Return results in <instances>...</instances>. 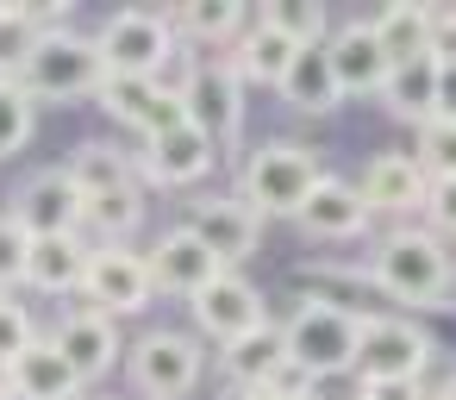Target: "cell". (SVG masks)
<instances>
[{"mask_svg":"<svg viewBox=\"0 0 456 400\" xmlns=\"http://www.w3.org/2000/svg\"><path fill=\"white\" fill-rule=\"evenodd\" d=\"M175 101H182V119L194 132H207L213 144L232 138L238 119H244V82L232 76V63H194L188 82L175 88Z\"/></svg>","mask_w":456,"mask_h":400,"instance_id":"cell-9","label":"cell"},{"mask_svg":"<svg viewBox=\"0 0 456 400\" xmlns=\"http://www.w3.org/2000/svg\"><path fill=\"white\" fill-rule=\"evenodd\" d=\"M26 138H32V101L13 76H0V157L26 151Z\"/></svg>","mask_w":456,"mask_h":400,"instance_id":"cell-31","label":"cell"},{"mask_svg":"<svg viewBox=\"0 0 456 400\" xmlns=\"http://www.w3.org/2000/svg\"><path fill=\"white\" fill-rule=\"evenodd\" d=\"M82 263H88V250H82L76 232H69V238H32L20 282H32V288H45V294H69V288H82Z\"/></svg>","mask_w":456,"mask_h":400,"instance_id":"cell-23","label":"cell"},{"mask_svg":"<svg viewBox=\"0 0 456 400\" xmlns=\"http://www.w3.org/2000/svg\"><path fill=\"white\" fill-rule=\"evenodd\" d=\"M275 88H281V94H288V107H300V113H331V107L344 101V94H338V82H331L325 45H300Z\"/></svg>","mask_w":456,"mask_h":400,"instance_id":"cell-24","label":"cell"},{"mask_svg":"<svg viewBox=\"0 0 456 400\" xmlns=\"http://www.w3.org/2000/svg\"><path fill=\"white\" fill-rule=\"evenodd\" d=\"M313 238H356L362 225H369V213H362V200H356V188L350 182H338V176H319V188L306 194V207L294 213Z\"/></svg>","mask_w":456,"mask_h":400,"instance_id":"cell-22","label":"cell"},{"mask_svg":"<svg viewBox=\"0 0 456 400\" xmlns=\"http://www.w3.org/2000/svg\"><path fill=\"white\" fill-rule=\"evenodd\" d=\"M225 400H238V394H225Z\"/></svg>","mask_w":456,"mask_h":400,"instance_id":"cell-37","label":"cell"},{"mask_svg":"<svg viewBox=\"0 0 456 400\" xmlns=\"http://www.w3.org/2000/svg\"><path fill=\"white\" fill-rule=\"evenodd\" d=\"M450 151H456V119H450V107H444V113L419 119V157H412V163L444 182V176H450Z\"/></svg>","mask_w":456,"mask_h":400,"instance_id":"cell-30","label":"cell"},{"mask_svg":"<svg viewBox=\"0 0 456 400\" xmlns=\"http://www.w3.org/2000/svg\"><path fill=\"white\" fill-rule=\"evenodd\" d=\"M26 344H32V319H26V306L0 294V369H7Z\"/></svg>","mask_w":456,"mask_h":400,"instance_id":"cell-32","label":"cell"},{"mask_svg":"<svg viewBox=\"0 0 456 400\" xmlns=\"http://www.w3.org/2000/svg\"><path fill=\"white\" fill-rule=\"evenodd\" d=\"M7 394H26V400H82V381L69 375V363L57 356L51 338H32L7 363Z\"/></svg>","mask_w":456,"mask_h":400,"instance_id":"cell-19","label":"cell"},{"mask_svg":"<svg viewBox=\"0 0 456 400\" xmlns=\"http://www.w3.org/2000/svg\"><path fill=\"white\" fill-rule=\"evenodd\" d=\"M0 400H26V394H7V388H0Z\"/></svg>","mask_w":456,"mask_h":400,"instance_id":"cell-36","label":"cell"},{"mask_svg":"<svg viewBox=\"0 0 456 400\" xmlns=\"http://www.w3.org/2000/svg\"><path fill=\"white\" fill-rule=\"evenodd\" d=\"M431 338L412 319H362L356 325V381H425Z\"/></svg>","mask_w":456,"mask_h":400,"instance_id":"cell-6","label":"cell"},{"mask_svg":"<svg viewBox=\"0 0 456 400\" xmlns=\"http://www.w3.org/2000/svg\"><path fill=\"white\" fill-rule=\"evenodd\" d=\"M188 232L213 250V263H219V269H232L238 257H250V250H256L263 219H256L244 200H225V194H219V200H200V207L188 213Z\"/></svg>","mask_w":456,"mask_h":400,"instance_id":"cell-14","label":"cell"},{"mask_svg":"<svg viewBox=\"0 0 456 400\" xmlns=\"http://www.w3.org/2000/svg\"><path fill=\"white\" fill-rule=\"evenodd\" d=\"M175 20H182V32L225 45V38H232V32L244 26V7H232V0H188V7H182Z\"/></svg>","mask_w":456,"mask_h":400,"instance_id":"cell-29","label":"cell"},{"mask_svg":"<svg viewBox=\"0 0 456 400\" xmlns=\"http://www.w3.org/2000/svg\"><path fill=\"white\" fill-rule=\"evenodd\" d=\"M51 344H57V356L69 363V375H76L82 388H88V381H101V375L119 363V325H113V319H101L94 306H88V313H69V319L57 325V338H51Z\"/></svg>","mask_w":456,"mask_h":400,"instance_id":"cell-16","label":"cell"},{"mask_svg":"<svg viewBox=\"0 0 456 400\" xmlns=\"http://www.w3.org/2000/svg\"><path fill=\"white\" fill-rule=\"evenodd\" d=\"M319 157L306 151V144H263L250 163H244V207L263 219H294L300 207H306V194L319 188Z\"/></svg>","mask_w":456,"mask_h":400,"instance_id":"cell-4","label":"cell"},{"mask_svg":"<svg viewBox=\"0 0 456 400\" xmlns=\"http://www.w3.org/2000/svg\"><path fill=\"white\" fill-rule=\"evenodd\" d=\"M26 232L7 219V213H0V288H7V282H20V269H26Z\"/></svg>","mask_w":456,"mask_h":400,"instance_id":"cell-33","label":"cell"},{"mask_svg":"<svg viewBox=\"0 0 456 400\" xmlns=\"http://www.w3.org/2000/svg\"><path fill=\"white\" fill-rule=\"evenodd\" d=\"M263 26H275L288 45H325V7H313V0H281V7L263 13Z\"/></svg>","mask_w":456,"mask_h":400,"instance_id":"cell-28","label":"cell"},{"mask_svg":"<svg viewBox=\"0 0 456 400\" xmlns=\"http://www.w3.org/2000/svg\"><path fill=\"white\" fill-rule=\"evenodd\" d=\"M213 163H219V144H213L207 132H194V126H175V132H163V138H144V169H151L157 182H169V188L200 182Z\"/></svg>","mask_w":456,"mask_h":400,"instance_id":"cell-18","label":"cell"},{"mask_svg":"<svg viewBox=\"0 0 456 400\" xmlns=\"http://www.w3.org/2000/svg\"><path fill=\"white\" fill-rule=\"evenodd\" d=\"M82 219L94 225V232H107L113 244L144 219V200H138V188H119V194H94V200H82Z\"/></svg>","mask_w":456,"mask_h":400,"instance_id":"cell-27","label":"cell"},{"mask_svg":"<svg viewBox=\"0 0 456 400\" xmlns=\"http://www.w3.org/2000/svg\"><path fill=\"white\" fill-rule=\"evenodd\" d=\"M7 219H13L26 238H69V232L82 225V194L69 188L63 169H45V176H32V182L20 188V200H13Z\"/></svg>","mask_w":456,"mask_h":400,"instance_id":"cell-11","label":"cell"},{"mask_svg":"<svg viewBox=\"0 0 456 400\" xmlns=\"http://www.w3.org/2000/svg\"><path fill=\"white\" fill-rule=\"evenodd\" d=\"M69 188L82 194V200H94V194H119V188H138L132 182V163L113 151V144H82L76 157H69Z\"/></svg>","mask_w":456,"mask_h":400,"instance_id":"cell-25","label":"cell"},{"mask_svg":"<svg viewBox=\"0 0 456 400\" xmlns=\"http://www.w3.org/2000/svg\"><path fill=\"white\" fill-rule=\"evenodd\" d=\"M219 350H225L219 363H225V375H232V388H238V394H250V388L275 381V375H281V363H288V356H281V325H275V319L250 325L244 338H232V344H219Z\"/></svg>","mask_w":456,"mask_h":400,"instance_id":"cell-20","label":"cell"},{"mask_svg":"<svg viewBox=\"0 0 456 400\" xmlns=\"http://www.w3.org/2000/svg\"><path fill=\"white\" fill-rule=\"evenodd\" d=\"M375 51L394 63H412V57H437V7H412V0H400V7H381V20L369 26Z\"/></svg>","mask_w":456,"mask_h":400,"instance_id":"cell-17","label":"cell"},{"mask_svg":"<svg viewBox=\"0 0 456 400\" xmlns=\"http://www.w3.org/2000/svg\"><path fill=\"white\" fill-rule=\"evenodd\" d=\"M356 325H362V319H356L350 306H338V300H300L294 319L281 325V356H288V369H300L306 381L350 369V363H356Z\"/></svg>","mask_w":456,"mask_h":400,"instance_id":"cell-2","label":"cell"},{"mask_svg":"<svg viewBox=\"0 0 456 400\" xmlns=\"http://www.w3.org/2000/svg\"><path fill=\"white\" fill-rule=\"evenodd\" d=\"M325 63H331L338 94H375V88H381V76H387V57L375 51L369 26H344V32L325 45Z\"/></svg>","mask_w":456,"mask_h":400,"instance_id":"cell-21","label":"cell"},{"mask_svg":"<svg viewBox=\"0 0 456 400\" xmlns=\"http://www.w3.org/2000/svg\"><path fill=\"white\" fill-rule=\"evenodd\" d=\"M144 269H151V288H169V294H200L213 275H225L219 263H213V250L188 232V225H175V232H163L157 238V250L144 257Z\"/></svg>","mask_w":456,"mask_h":400,"instance_id":"cell-15","label":"cell"},{"mask_svg":"<svg viewBox=\"0 0 456 400\" xmlns=\"http://www.w3.org/2000/svg\"><path fill=\"white\" fill-rule=\"evenodd\" d=\"M82 294L94 300L101 319H126V313H138L157 288H151V269H144L138 250L101 244V250H88V263H82Z\"/></svg>","mask_w":456,"mask_h":400,"instance_id":"cell-8","label":"cell"},{"mask_svg":"<svg viewBox=\"0 0 456 400\" xmlns=\"http://www.w3.org/2000/svg\"><path fill=\"white\" fill-rule=\"evenodd\" d=\"M356 400H425V388L419 381H362Z\"/></svg>","mask_w":456,"mask_h":400,"instance_id":"cell-35","label":"cell"},{"mask_svg":"<svg viewBox=\"0 0 456 400\" xmlns=\"http://www.w3.org/2000/svg\"><path fill=\"white\" fill-rule=\"evenodd\" d=\"M126 363H132V381H138L151 400H182V394H194V381H200V369H207V356H200V344H194L188 331H144Z\"/></svg>","mask_w":456,"mask_h":400,"instance_id":"cell-7","label":"cell"},{"mask_svg":"<svg viewBox=\"0 0 456 400\" xmlns=\"http://www.w3.org/2000/svg\"><path fill=\"white\" fill-rule=\"evenodd\" d=\"M369 275H375L381 294H394L406 306H450V250L431 232L381 238V250L369 257Z\"/></svg>","mask_w":456,"mask_h":400,"instance_id":"cell-1","label":"cell"},{"mask_svg":"<svg viewBox=\"0 0 456 400\" xmlns=\"http://www.w3.org/2000/svg\"><path fill=\"white\" fill-rule=\"evenodd\" d=\"M101 57H94V38H76L69 26H51L26 45L20 57V88L26 101H76V94H94L101 88Z\"/></svg>","mask_w":456,"mask_h":400,"instance_id":"cell-3","label":"cell"},{"mask_svg":"<svg viewBox=\"0 0 456 400\" xmlns=\"http://www.w3.org/2000/svg\"><path fill=\"white\" fill-rule=\"evenodd\" d=\"M238 400H313V381H306L300 369H288V363H281V375H275V381H263V388H250V394H238Z\"/></svg>","mask_w":456,"mask_h":400,"instance_id":"cell-34","label":"cell"},{"mask_svg":"<svg viewBox=\"0 0 456 400\" xmlns=\"http://www.w3.org/2000/svg\"><path fill=\"white\" fill-rule=\"evenodd\" d=\"M294 51H300V45H288L275 26L256 20V32H250V38L238 45V57H232V76H238V82H244V76H250V82H281V69L294 63Z\"/></svg>","mask_w":456,"mask_h":400,"instance_id":"cell-26","label":"cell"},{"mask_svg":"<svg viewBox=\"0 0 456 400\" xmlns=\"http://www.w3.org/2000/svg\"><path fill=\"white\" fill-rule=\"evenodd\" d=\"M375 94L387 101L394 119L419 126V119H431V113L450 107V57H412V63H394V69L381 76Z\"/></svg>","mask_w":456,"mask_h":400,"instance_id":"cell-10","label":"cell"},{"mask_svg":"<svg viewBox=\"0 0 456 400\" xmlns=\"http://www.w3.org/2000/svg\"><path fill=\"white\" fill-rule=\"evenodd\" d=\"M169 51H175L169 20H163V13H144V7L113 13V20L94 32V57H101L107 76H144V82H151V76L169 63Z\"/></svg>","mask_w":456,"mask_h":400,"instance_id":"cell-5","label":"cell"},{"mask_svg":"<svg viewBox=\"0 0 456 400\" xmlns=\"http://www.w3.org/2000/svg\"><path fill=\"white\" fill-rule=\"evenodd\" d=\"M194 325L207 331V338H219V344H232V338H244L250 325H263V294L244 282V275H213L200 294H194Z\"/></svg>","mask_w":456,"mask_h":400,"instance_id":"cell-13","label":"cell"},{"mask_svg":"<svg viewBox=\"0 0 456 400\" xmlns=\"http://www.w3.org/2000/svg\"><path fill=\"white\" fill-rule=\"evenodd\" d=\"M425 194H431V176H425L406 151L369 157V169H362V182H356L362 213H412V207H425Z\"/></svg>","mask_w":456,"mask_h":400,"instance_id":"cell-12","label":"cell"}]
</instances>
